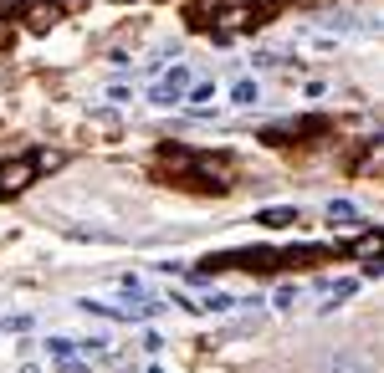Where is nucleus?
Wrapping results in <instances>:
<instances>
[{
    "label": "nucleus",
    "instance_id": "obj_16",
    "mask_svg": "<svg viewBox=\"0 0 384 373\" xmlns=\"http://www.w3.org/2000/svg\"><path fill=\"white\" fill-rule=\"evenodd\" d=\"M31 159H36V169H57V164H62V153L47 148V153H31Z\"/></svg>",
    "mask_w": 384,
    "mask_h": 373
},
{
    "label": "nucleus",
    "instance_id": "obj_2",
    "mask_svg": "<svg viewBox=\"0 0 384 373\" xmlns=\"http://www.w3.org/2000/svg\"><path fill=\"white\" fill-rule=\"evenodd\" d=\"M36 159L31 153H16V159H6L0 164V200H16V194H26L31 184H36Z\"/></svg>",
    "mask_w": 384,
    "mask_h": 373
},
{
    "label": "nucleus",
    "instance_id": "obj_7",
    "mask_svg": "<svg viewBox=\"0 0 384 373\" xmlns=\"http://www.w3.org/2000/svg\"><path fill=\"white\" fill-rule=\"evenodd\" d=\"M210 97H216V82H200V87H185V102H190V113H210Z\"/></svg>",
    "mask_w": 384,
    "mask_h": 373
},
{
    "label": "nucleus",
    "instance_id": "obj_12",
    "mask_svg": "<svg viewBox=\"0 0 384 373\" xmlns=\"http://www.w3.org/2000/svg\"><path fill=\"white\" fill-rule=\"evenodd\" d=\"M328 220H333V225H338V220L349 225V220H359V210H354L349 200H333V205H328Z\"/></svg>",
    "mask_w": 384,
    "mask_h": 373
},
{
    "label": "nucleus",
    "instance_id": "obj_1",
    "mask_svg": "<svg viewBox=\"0 0 384 373\" xmlns=\"http://www.w3.org/2000/svg\"><path fill=\"white\" fill-rule=\"evenodd\" d=\"M159 174L180 179L190 194H226L231 189V164L216 153H190V148H164L159 153Z\"/></svg>",
    "mask_w": 384,
    "mask_h": 373
},
{
    "label": "nucleus",
    "instance_id": "obj_17",
    "mask_svg": "<svg viewBox=\"0 0 384 373\" xmlns=\"http://www.w3.org/2000/svg\"><path fill=\"white\" fill-rule=\"evenodd\" d=\"M149 373H164V368H149Z\"/></svg>",
    "mask_w": 384,
    "mask_h": 373
},
{
    "label": "nucleus",
    "instance_id": "obj_8",
    "mask_svg": "<svg viewBox=\"0 0 384 373\" xmlns=\"http://www.w3.org/2000/svg\"><path fill=\"white\" fill-rule=\"evenodd\" d=\"M256 225H262V230H277V225H297V210H262V215H256Z\"/></svg>",
    "mask_w": 384,
    "mask_h": 373
},
{
    "label": "nucleus",
    "instance_id": "obj_14",
    "mask_svg": "<svg viewBox=\"0 0 384 373\" xmlns=\"http://www.w3.org/2000/svg\"><path fill=\"white\" fill-rule=\"evenodd\" d=\"M210 16H216V11H210L205 0H195V6H185V20H190V26H200V20H210Z\"/></svg>",
    "mask_w": 384,
    "mask_h": 373
},
{
    "label": "nucleus",
    "instance_id": "obj_11",
    "mask_svg": "<svg viewBox=\"0 0 384 373\" xmlns=\"http://www.w3.org/2000/svg\"><path fill=\"white\" fill-rule=\"evenodd\" d=\"M41 353L62 363V358H72V353H77V343H72V338H47V343H41Z\"/></svg>",
    "mask_w": 384,
    "mask_h": 373
},
{
    "label": "nucleus",
    "instance_id": "obj_15",
    "mask_svg": "<svg viewBox=\"0 0 384 373\" xmlns=\"http://www.w3.org/2000/svg\"><path fill=\"white\" fill-rule=\"evenodd\" d=\"M36 317L31 312H21V317H11V322H0V333H26V327H31Z\"/></svg>",
    "mask_w": 384,
    "mask_h": 373
},
{
    "label": "nucleus",
    "instance_id": "obj_10",
    "mask_svg": "<svg viewBox=\"0 0 384 373\" xmlns=\"http://www.w3.org/2000/svg\"><path fill=\"white\" fill-rule=\"evenodd\" d=\"M297 302H303V287H297V281H287V287H277V297H272V307H277V312H292Z\"/></svg>",
    "mask_w": 384,
    "mask_h": 373
},
{
    "label": "nucleus",
    "instance_id": "obj_9",
    "mask_svg": "<svg viewBox=\"0 0 384 373\" xmlns=\"http://www.w3.org/2000/svg\"><path fill=\"white\" fill-rule=\"evenodd\" d=\"M256 97H262V87H256V77H241L236 87H231V102H236V107H251Z\"/></svg>",
    "mask_w": 384,
    "mask_h": 373
},
{
    "label": "nucleus",
    "instance_id": "obj_5",
    "mask_svg": "<svg viewBox=\"0 0 384 373\" xmlns=\"http://www.w3.org/2000/svg\"><path fill=\"white\" fill-rule=\"evenodd\" d=\"M21 20H26L31 31H52L57 20H62V11L52 6V0H26V16H21Z\"/></svg>",
    "mask_w": 384,
    "mask_h": 373
},
{
    "label": "nucleus",
    "instance_id": "obj_4",
    "mask_svg": "<svg viewBox=\"0 0 384 373\" xmlns=\"http://www.w3.org/2000/svg\"><path fill=\"white\" fill-rule=\"evenodd\" d=\"M277 11H282V0H251V6H241V11H231V16H226V26H236V31H256V26H267Z\"/></svg>",
    "mask_w": 384,
    "mask_h": 373
},
{
    "label": "nucleus",
    "instance_id": "obj_6",
    "mask_svg": "<svg viewBox=\"0 0 384 373\" xmlns=\"http://www.w3.org/2000/svg\"><path fill=\"white\" fill-rule=\"evenodd\" d=\"M354 297V281H323L318 287V312H333L338 302H349Z\"/></svg>",
    "mask_w": 384,
    "mask_h": 373
},
{
    "label": "nucleus",
    "instance_id": "obj_13",
    "mask_svg": "<svg viewBox=\"0 0 384 373\" xmlns=\"http://www.w3.org/2000/svg\"><path fill=\"white\" fill-rule=\"evenodd\" d=\"M236 307V297H226V292H205V312H231Z\"/></svg>",
    "mask_w": 384,
    "mask_h": 373
},
{
    "label": "nucleus",
    "instance_id": "obj_3",
    "mask_svg": "<svg viewBox=\"0 0 384 373\" xmlns=\"http://www.w3.org/2000/svg\"><path fill=\"white\" fill-rule=\"evenodd\" d=\"M185 87H190V72L185 67H169L154 87H149V102H154V107H180L185 102Z\"/></svg>",
    "mask_w": 384,
    "mask_h": 373
}]
</instances>
